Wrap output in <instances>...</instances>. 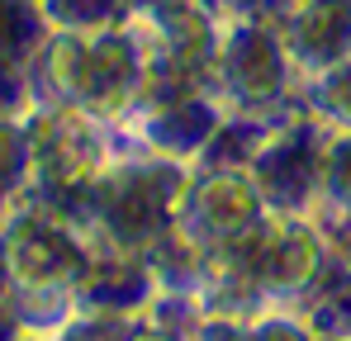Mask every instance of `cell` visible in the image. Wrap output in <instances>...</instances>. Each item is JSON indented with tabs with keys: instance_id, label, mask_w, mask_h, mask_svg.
I'll return each mask as SVG.
<instances>
[{
	"instance_id": "6da1fadb",
	"label": "cell",
	"mask_w": 351,
	"mask_h": 341,
	"mask_svg": "<svg viewBox=\"0 0 351 341\" xmlns=\"http://www.w3.org/2000/svg\"><path fill=\"white\" fill-rule=\"evenodd\" d=\"M43 76L62 105L119 118L143 100V43L123 29L62 34L43 43Z\"/></svg>"
},
{
	"instance_id": "7a4b0ae2",
	"label": "cell",
	"mask_w": 351,
	"mask_h": 341,
	"mask_svg": "<svg viewBox=\"0 0 351 341\" xmlns=\"http://www.w3.org/2000/svg\"><path fill=\"white\" fill-rule=\"evenodd\" d=\"M24 133H29V175L58 199V204H43L53 214L62 209V199H81L90 180L105 170V138L95 128V114L62 105L38 114Z\"/></svg>"
},
{
	"instance_id": "3957f363",
	"label": "cell",
	"mask_w": 351,
	"mask_h": 341,
	"mask_svg": "<svg viewBox=\"0 0 351 341\" xmlns=\"http://www.w3.org/2000/svg\"><path fill=\"white\" fill-rule=\"evenodd\" d=\"M209 261L242 270L256 289H304L323 266V247L299 218L280 214V218H256L252 227H242L233 242L209 251Z\"/></svg>"
},
{
	"instance_id": "277c9868",
	"label": "cell",
	"mask_w": 351,
	"mask_h": 341,
	"mask_svg": "<svg viewBox=\"0 0 351 341\" xmlns=\"http://www.w3.org/2000/svg\"><path fill=\"white\" fill-rule=\"evenodd\" d=\"M0 247H5V261H10V280L19 289H29V294L76 289L81 275H86V266H90V251L43 204L14 214V223L0 237Z\"/></svg>"
},
{
	"instance_id": "5b68a950",
	"label": "cell",
	"mask_w": 351,
	"mask_h": 341,
	"mask_svg": "<svg viewBox=\"0 0 351 341\" xmlns=\"http://www.w3.org/2000/svg\"><path fill=\"white\" fill-rule=\"evenodd\" d=\"M261 218V194L252 180H242L237 170H214L209 180H199L180 209H176V232L185 242H195L199 251H214L223 242H233L242 227Z\"/></svg>"
},
{
	"instance_id": "8992f818",
	"label": "cell",
	"mask_w": 351,
	"mask_h": 341,
	"mask_svg": "<svg viewBox=\"0 0 351 341\" xmlns=\"http://www.w3.org/2000/svg\"><path fill=\"white\" fill-rule=\"evenodd\" d=\"M219 71V81L233 90L242 105H276L280 90H285V66H290V53L276 34H266L261 24H237L233 34L223 38V48L209 62Z\"/></svg>"
},
{
	"instance_id": "52a82bcc",
	"label": "cell",
	"mask_w": 351,
	"mask_h": 341,
	"mask_svg": "<svg viewBox=\"0 0 351 341\" xmlns=\"http://www.w3.org/2000/svg\"><path fill=\"white\" fill-rule=\"evenodd\" d=\"M285 53H294V62L313 71H328L342 57H351V5L299 0V10L285 24Z\"/></svg>"
},
{
	"instance_id": "ba28073f",
	"label": "cell",
	"mask_w": 351,
	"mask_h": 341,
	"mask_svg": "<svg viewBox=\"0 0 351 341\" xmlns=\"http://www.w3.org/2000/svg\"><path fill=\"white\" fill-rule=\"evenodd\" d=\"M34 10L62 24L66 34H95V29H114L128 14V0H34Z\"/></svg>"
},
{
	"instance_id": "9c48e42d",
	"label": "cell",
	"mask_w": 351,
	"mask_h": 341,
	"mask_svg": "<svg viewBox=\"0 0 351 341\" xmlns=\"http://www.w3.org/2000/svg\"><path fill=\"white\" fill-rule=\"evenodd\" d=\"M34 14L38 10H29L24 0H0V57H10V62L34 57V48L43 43V29Z\"/></svg>"
},
{
	"instance_id": "30bf717a",
	"label": "cell",
	"mask_w": 351,
	"mask_h": 341,
	"mask_svg": "<svg viewBox=\"0 0 351 341\" xmlns=\"http://www.w3.org/2000/svg\"><path fill=\"white\" fill-rule=\"evenodd\" d=\"M29 180V133L14 118H0V199Z\"/></svg>"
},
{
	"instance_id": "8fae6325",
	"label": "cell",
	"mask_w": 351,
	"mask_h": 341,
	"mask_svg": "<svg viewBox=\"0 0 351 341\" xmlns=\"http://www.w3.org/2000/svg\"><path fill=\"white\" fill-rule=\"evenodd\" d=\"M318 105H323L328 118H337V123L351 128V57H342L337 66L323 71V81H318Z\"/></svg>"
},
{
	"instance_id": "7c38bea8",
	"label": "cell",
	"mask_w": 351,
	"mask_h": 341,
	"mask_svg": "<svg viewBox=\"0 0 351 341\" xmlns=\"http://www.w3.org/2000/svg\"><path fill=\"white\" fill-rule=\"evenodd\" d=\"M323 194H337L351 209V133L328 138V152H323Z\"/></svg>"
},
{
	"instance_id": "4fadbf2b",
	"label": "cell",
	"mask_w": 351,
	"mask_h": 341,
	"mask_svg": "<svg viewBox=\"0 0 351 341\" xmlns=\"http://www.w3.org/2000/svg\"><path fill=\"white\" fill-rule=\"evenodd\" d=\"M24 105H29V95H24V71H19V62L0 57V118H14Z\"/></svg>"
},
{
	"instance_id": "5bb4252c",
	"label": "cell",
	"mask_w": 351,
	"mask_h": 341,
	"mask_svg": "<svg viewBox=\"0 0 351 341\" xmlns=\"http://www.w3.org/2000/svg\"><path fill=\"white\" fill-rule=\"evenodd\" d=\"M247 341H308L290 318H256L247 327Z\"/></svg>"
},
{
	"instance_id": "9a60e30c",
	"label": "cell",
	"mask_w": 351,
	"mask_h": 341,
	"mask_svg": "<svg viewBox=\"0 0 351 341\" xmlns=\"http://www.w3.org/2000/svg\"><path fill=\"white\" fill-rule=\"evenodd\" d=\"M209 10H219L223 19H252V10H256V0H204Z\"/></svg>"
},
{
	"instance_id": "2e32d148",
	"label": "cell",
	"mask_w": 351,
	"mask_h": 341,
	"mask_svg": "<svg viewBox=\"0 0 351 341\" xmlns=\"http://www.w3.org/2000/svg\"><path fill=\"white\" fill-rule=\"evenodd\" d=\"M5 284H10V261H5V247H0V294H5Z\"/></svg>"
},
{
	"instance_id": "e0dca14e",
	"label": "cell",
	"mask_w": 351,
	"mask_h": 341,
	"mask_svg": "<svg viewBox=\"0 0 351 341\" xmlns=\"http://www.w3.org/2000/svg\"><path fill=\"white\" fill-rule=\"evenodd\" d=\"M128 341H167V337H162V332H133Z\"/></svg>"
},
{
	"instance_id": "ac0fdd59",
	"label": "cell",
	"mask_w": 351,
	"mask_h": 341,
	"mask_svg": "<svg viewBox=\"0 0 351 341\" xmlns=\"http://www.w3.org/2000/svg\"><path fill=\"white\" fill-rule=\"evenodd\" d=\"M332 5H351V0H332Z\"/></svg>"
},
{
	"instance_id": "d6986e66",
	"label": "cell",
	"mask_w": 351,
	"mask_h": 341,
	"mask_svg": "<svg viewBox=\"0 0 351 341\" xmlns=\"http://www.w3.org/2000/svg\"><path fill=\"white\" fill-rule=\"evenodd\" d=\"M14 341H19V337H14Z\"/></svg>"
}]
</instances>
